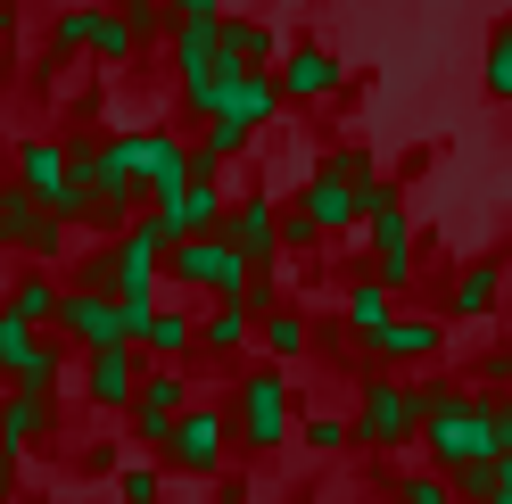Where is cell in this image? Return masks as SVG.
I'll use <instances>...</instances> for the list:
<instances>
[{"label": "cell", "instance_id": "cell-1", "mask_svg": "<svg viewBox=\"0 0 512 504\" xmlns=\"http://www.w3.org/2000/svg\"><path fill=\"white\" fill-rule=\"evenodd\" d=\"M372 149L364 141H339L323 149V166L306 174V191H298V215L314 224V240H347V232H364V182H372Z\"/></svg>", "mask_w": 512, "mask_h": 504}, {"label": "cell", "instance_id": "cell-2", "mask_svg": "<svg viewBox=\"0 0 512 504\" xmlns=\"http://www.w3.org/2000/svg\"><path fill=\"white\" fill-rule=\"evenodd\" d=\"M364 240H372V281L380 290H413V273H422V224L405 215L389 174L364 182Z\"/></svg>", "mask_w": 512, "mask_h": 504}, {"label": "cell", "instance_id": "cell-3", "mask_svg": "<svg viewBox=\"0 0 512 504\" xmlns=\"http://www.w3.org/2000/svg\"><path fill=\"white\" fill-rule=\"evenodd\" d=\"M232 430H240L248 455L290 447V430H298V389H290V372H281V364H256L248 381H240V414H232Z\"/></svg>", "mask_w": 512, "mask_h": 504}, {"label": "cell", "instance_id": "cell-4", "mask_svg": "<svg viewBox=\"0 0 512 504\" xmlns=\"http://www.w3.org/2000/svg\"><path fill=\"white\" fill-rule=\"evenodd\" d=\"M347 422H356V447H372V455L413 447V438H422V405H413V381H397V372H372Z\"/></svg>", "mask_w": 512, "mask_h": 504}, {"label": "cell", "instance_id": "cell-5", "mask_svg": "<svg viewBox=\"0 0 512 504\" xmlns=\"http://www.w3.org/2000/svg\"><path fill=\"white\" fill-rule=\"evenodd\" d=\"M166 273L182 281V290H207V298H248V281H256V265L232 248V232L174 240V248H166Z\"/></svg>", "mask_w": 512, "mask_h": 504}, {"label": "cell", "instance_id": "cell-6", "mask_svg": "<svg viewBox=\"0 0 512 504\" xmlns=\"http://www.w3.org/2000/svg\"><path fill=\"white\" fill-rule=\"evenodd\" d=\"M166 50H174V75H182V108L207 116L215 91L232 83V67H223V17H190V25H174Z\"/></svg>", "mask_w": 512, "mask_h": 504}, {"label": "cell", "instance_id": "cell-7", "mask_svg": "<svg viewBox=\"0 0 512 504\" xmlns=\"http://www.w3.org/2000/svg\"><path fill=\"white\" fill-rule=\"evenodd\" d=\"M149 215H157V232H166V240L223 232V215H232V199H223V166H207V157L190 149V182H182L166 207H149Z\"/></svg>", "mask_w": 512, "mask_h": 504}, {"label": "cell", "instance_id": "cell-8", "mask_svg": "<svg viewBox=\"0 0 512 504\" xmlns=\"http://www.w3.org/2000/svg\"><path fill=\"white\" fill-rule=\"evenodd\" d=\"M273 83H281V108H323V100H339L347 91V58L331 50V42H290L281 50V67H273Z\"/></svg>", "mask_w": 512, "mask_h": 504}, {"label": "cell", "instance_id": "cell-9", "mask_svg": "<svg viewBox=\"0 0 512 504\" xmlns=\"http://www.w3.org/2000/svg\"><path fill=\"white\" fill-rule=\"evenodd\" d=\"M422 438H430V471L496 463V447H488V397H471V405H455V414H430V422H422Z\"/></svg>", "mask_w": 512, "mask_h": 504}, {"label": "cell", "instance_id": "cell-10", "mask_svg": "<svg viewBox=\"0 0 512 504\" xmlns=\"http://www.w3.org/2000/svg\"><path fill=\"white\" fill-rule=\"evenodd\" d=\"M58 323H67V339L75 348H133V331H124V306H116V290H67V306H58Z\"/></svg>", "mask_w": 512, "mask_h": 504}, {"label": "cell", "instance_id": "cell-11", "mask_svg": "<svg viewBox=\"0 0 512 504\" xmlns=\"http://www.w3.org/2000/svg\"><path fill=\"white\" fill-rule=\"evenodd\" d=\"M364 356L380 364V372H405V364H438L446 356V323L438 314H397L380 339H364Z\"/></svg>", "mask_w": 512, "mask_h": 504}, {"label": "cell", "instance_id": "cell-12", "mask_svg": "<svg viewBox=\"0 0 512 504\" xmlns=\"http://www.w3.org/2000/svg\"><path fill=\"white\" fill-rule=\"evenodd\" d=\"M504 298V257H471L455 281H446V298H438V323L455 331V323H488Z\"/></svg>", "mask_w": 512, "mask_h": 504}, {"label": "cell", "instance_id": "cell-13", "mask_svg": "<svg viewBox=\"0 0 512 504\" xmlns=\"http://www.w3.org/2000/svg\"><path fill=\"white\" fill-rule=\"evenodd\" d=\"M223 438H232L223 405H190V414L174 422V438H166V463L174 471H215L223 463Z\"/></svg>", "mask_w": 512, "mask_h": 504}, {"label": "cell", "instance_id": "cell-14", "mask_svg": "<svg viewBox=\"0 0 512 504\" xmlns=\"http://www.w3.org/2000/svg\"><path fill=\"white\" fill-rule=\"evenodd\" d=\"M223 232H232V248L265 273V265L281 257V207H273V191H248L232 215H223Z\"/></svg>", "mask_w": 512, "mask_h": 504}, {"label": "cell", "instance_id": "cell-15", "mask_svg": "<svg viewBox=\"0 0 512 504\" xmlns=\"http://www.w3.org/2000/svg\"><path fill=\"white\" fill-rule=\"evenodd\" d=\"M273 116H281V83L273 75H232L215 91V108H207V124H240V133H265Z\"/></svg>", "mask_w": 512, "mask_h": 504}, {"label": "cell", "instance_id": "cell-16", "mask_svg": "<svg viewBox=\"0 0 512 504\" xmlns=\"http://www.w3.org/2000/svg\"><path fill=\"white\" fill-rule=\"evenodd\" d=\"M0 240L25 248V257H50L58 240H67V224L42 207V199H25V191H0Z\"/></svg>", "mask_w": 512, "mask_h": 504}, {"label": "cell", "instance_id": "cell-17", "mask_svg": "<svg viewBox=\"0 0 512 504\" xmlns=\"http://www.w3.org/2000/svg\"><path fill=\"white\" fill-rule=\"evenodd\" d=\"M223 67H232V75H273L281 67V34L265 17H232V9H223Z\"/></svg>", "mask_w": 512, "mask_h": 504}, {"label": "cell", "instance_id": "cell-18", "mask_svg": "<svg viewBox=\"0 0 512 504\" xmlns=\"http://www.w3.org/2000/svg\"><path fill=\"white\" fill-rule=\"evenodd\" d=\"M141 356H157V364H182L190 348H199V314H182V306H157L149 323H141V339H133Z\"/></svg>", "mask_w": 512, "mask_h": 504}, {"label": "cell", "instance_id": "cell-19", "mask_svg": "<svg viewBox=\"0 0 512 504\" xmlns=\"http://www.w3.org/2000/svg\"><path fill=\"white\" fill-rule=\"evenodd\" d=\"M141 397V348H100L91 356V405H133Z\"/></svg>", "mask_w": 512, "mask_h": 504}, {"label": "cell", "instance_id": "cell-20", "mask_svg": "<svg viewBox=\"0 0 512 504\" xmlns=\"http://www.w3.org/2000/svg\"><path fill=\"white\" fill-rule=\"evenodd\" d=\"M339 323H347V331H356V339H380V331H389V323H397V290H380V281L364 273V281H356V290H347V306H339Z\"/></svg>", "mask_w": 512, "mask_h": 504}, {"label": "cell", "instance_id": "cell-21", "mask_svg": "<svg viewBox=\"0 0 512 504\" xmlns=\"http://www.w3.org/2000/svg\"><path fill=\"white\" fill-rule=\"evenodd\" d=\"M248 339H256V314H248V298H215V314L199 323V348H207V356H240Z\"/></svg>", "mask_w": 512, "mask_h": 504}, {"label": "cell", "instance_id": "cell-22", "mask_svg": "<svg viewBox=\"0 0 512 504\" xmlns=\"http://www.w3.org/2000/svg\"><path fill=\"white\" fill-rule=\"evenodd\" d=\"M479 91H488L496 108H512V9L488 25V50H479Z\"/></svg>", "mask_w": 512, "mask_h": 504}, {"label": "cell", "instance_id": "cell-23", "mask_svg": "<svg viewBox=\"0 0 512 504\" xmlns=\"http://www.w3.org/2000/svg\"><path fill=\"white\" fill-rule=\"evenodd\" d=\"M100 0H67V9H58L50 17V58H75V50H91V42H100Z\"/></svg>", "mask_w": 512, "mask_h": 504}, {"label": "cell", "instance_id": "cell-24", "mask_svg": "<svg viewBox=\"0 0 512 504\" xmlns=\"http://www.w3.org/2000/svg\"><path fill=\"white\" fill-rule=\"evenodd\" d=\"M58 306H67V290H58L50 273H25L17 290H9V314H17V323H58Z\"/></svg>", "mask_w": 512, "mask_h": 504}, {"label": "cell", "instance_id": "cell-25", "mask_svg": "<svg viewBox=\"0 0 512 504\" xmlns=\"http://www.w3.org/2000/svg\"><path fill=\"white\" fill-rule=\"evenodd\" d=\"M256 339L273 348V364H290V356H306V314H290V306H273V314H256Z\"/></svg>", "mask_w": 512, "mask_h": 504}, {"label": "cell", "instance_id": "cell-26", "mask_svg": "<svg viewBox=\"0 0 512 504\" xmlns=\"http://www.w3.org/2000/svg\"><path fill=\"white\" fill-rule=\"evenodd\" d=\"M471 397H512V339L471 356Z\"/></svg>", "mask_w": 512, "mask_h": 504}, {"label": "cell", "instance_id": "cell-27", "mask_svg": "<svg viewBox=\"0 0 512 504\" xmlns=\"http://www.w3.org/2000/svg\"><path fill=\"white\" fill-rule=\"evenodd\" d=\"M413 405H422V422L430 414H455V405H471V381H455V372H422V381H413Z\"/></svg>", "mask_w": 512, "mask_h": 504}, {"label": "cell", "instance_id": "cell-28", "mask_svg": "<svg viewBox=\"0 0 512 504\" xmlns=\"http://www.w3.org/2000/svg\"><path fill=\"white\" fill-rule=\"evenodd\" d=\"M91 58H100V67H133V58H141V34L124 25V9L100 17V42H91Z\"/></svg>", "mask_w": 512, "mask_h": 504}, {"label": "cell", "instance_id": "cell-29", "mask_svg": "<svg viewBox=\"0 0 512 504\" xmlns=\"http://www.w3.org/2000/svg\"><path fill=\"white\" fill-rule=\"evenodd\" d=\"M298 438H306L314 455H339V447H356V422H347V414H306Z\"/></svg>", "mask_w": 512, "mask_h": 504}, {"label": "cell", "instance_id": "cell-30", "mask_svg": "<svg viewBox=\"0 0 512 504\" xmlns=\"http://www.w3.org/2000/svg\"><path fill=\"white\" fill-rule=\"evenodd\" d=\"M397 504H463L446 471H397Z\"/></svg>", "mask_w": 512, "mask_h": 504}, {"label": "cell", "instance_id": "cell-31", "mask_svg": "<svg viewBox=\"0 0 512 504\" xmlns=\"http://www.w3.org/2000/svg\"><path fill=\"white\" fill-rule=\"evenodd\" d=\"M446 480H455V496H463V504H488V496H496V480H504V463H463V471H446Z\"/></svg>", "mask_w": 512, "mask_h": 504}, {"label": "cell", "instance_id": "cell-32", "mask_svg": "<svg viewBox=\"0 0 512 504\" xmlns=\"http://www.w3.org/2000/svg\"><path fill=\"white\" fill-rule=\"evenodd\" d=\"M488 447H496V463L512 455V397H488Z\"/></svg>", "mask_w": 512, "mask_h": 504}, {"label": "cell", "instance_id": "cell-33", "mask_svg": "<svg viewBox=\"0 0 512 504\" xmlns=\"http://www.w3.org/2000/svg\"><path fill=\"white\" fill-rule=\"evenodd\" d=\"M174 9V25H190V17H223V0H166Z\"/></svg>", "mask_w": 512, "mask_h": 504}, {"label": "cell", "instance_id": "cell-34", "mask_svg": "<svg viewBox=\"0 0 512 504\" xmlns=\"http://www.w3.org/2000/svg\"><path fill=\"white\" fill-rule=\"evenodd\" d=\"M157 496V471H124V504H149Z\"/></svg>", "mask_w": 512, "mask_h": 504}, {"label": "cell", "instance_id": "cell-35", "mask_svg": "<svg viewBox=\"0 0 512 504\" xmlns=\"http://www.w3.org/2000/svg\"><path fill=\"white\" fill-rule=\"evenodd\" d=\"M488 504H512V480H496V496H488Z\"/></svg>", "mask_w": 512, "mask_h": 504}, {"label": "cell", "instance_id": "cell-36", "mask_svg": "<svg viewBox=\"0 0 512 504\" xmlns=\"http://www.w3.org/2000/svg\"><path fill=\"white\" fill-rule=\"evenodd\" d=\"M9 17H17V0H0V34H9Z\"/></svg>", "mask_w": 512, "mask_h": 504}, {"label": "cell", "instance_id": "cell-37", "mask_svg": "<svg viewBox=\"0 0 512 504\" xmlns=\"http://www.w3.org/2000/svg\"><path fill=\"white\" fill-rule=\"evenodd\" d=\"M0 281H9V240H0Z\"/></svg>", "mask_w": 512, "mask_h": 504}, {"label": "cell", "instance_id": "cell-38", "mask_svg": "<svg viewBox=\"0 0 512 504\" xmlns=\"http://www.w3.org/2000/svg\"><path fill=\"white\" fill-rule=\"evenodd\" d=\"M0 480H9V463H0Z\"/></svg>", "mask_w": 512, "mask_h": 504}, {"label": "cell", "instance_id": "cell-39", "mask_svg": "<svg viewBox=\"0 0 512 504\" xmlns=\"http://www.w3.org/2000/svg\"><path fill=\"white\" fill-rule=\"evenodd\" d=\"M215 504H223V496H215Z\"/></svg>", "mask_w": 512, "mask_h": 504}]
</instances>
